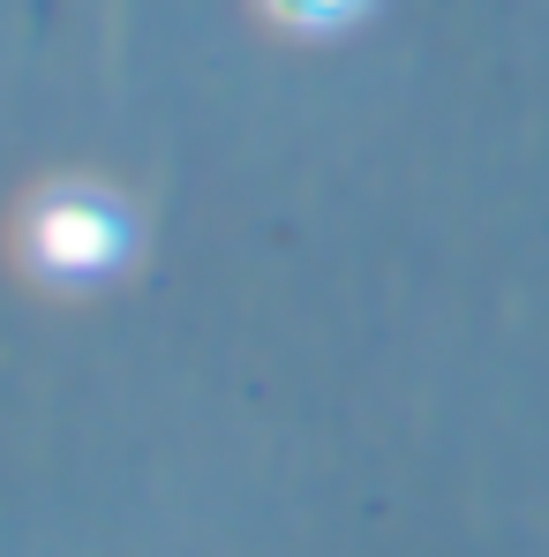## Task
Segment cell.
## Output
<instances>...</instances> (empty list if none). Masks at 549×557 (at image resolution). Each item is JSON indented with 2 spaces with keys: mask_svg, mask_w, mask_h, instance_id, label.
<instances>
[{
  "mask_svg": "<svg viewBox=\"0 0 549 557\" xmlns=\"http://www.w3.org/2000/svg\"><path fill=\"white\" fill-rule=\"evenodd\" d=\"M264 15L286 30H332V23L362 15V0H264Z\"/></svg>",
  "mask_w": 549,
  "mask_h": 557,
  "instance_id": "obj_2",
  "label": "cell"
},
{
  "mask_svg": "<svg viewBox=\"0 0 549 557\" xmlns=\"http://www.w3.org/2000/svg\"><path fill=\"white\" fill-rule=\"evenodd\" d=\"M30 257L46 264V272H105L113 257H121V219L91 203V196H53V203H38V219H30Z\"/></svg>",
  "mask_w": 549,
  "mask_h": 557,
  "instance_id": "obj_1",
  "label": "cell"
}]
</instances>
